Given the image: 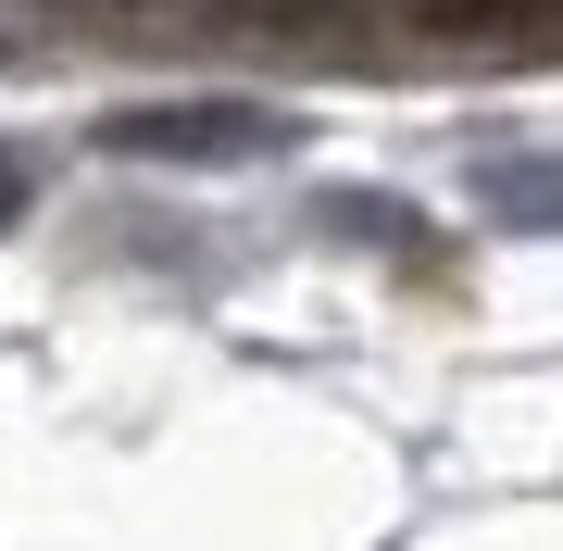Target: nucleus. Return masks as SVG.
<instances>
[{"mask_svg": "<svg viewBox=\"0 0 563 551\" xmlns=\"http://www.w3.org/2000/svg\"><path fill=\"white\" fill-rule=\"evenodd\" d=\"M426 25H451V38H514V25H551L563 0H413Z\"/></svg>", "mask_w": 563, "mask_h": 551, "instance_id": "nucleus-3", "label": "nucleus"}, {"mask_svg": "<svg viewBox=\"0 0 563 551\" xmlns=\"http://www.w3.org/2000/svg\"><path fill=\"white\" fill-rule=\"evenodd\" d=\"M13 213H25V164L0 151V225H13Z\"/></svg>", "mask_w": 563, "mask_h": 551, "instance_id": "nucleus-5", "label": "nucleus"}, {"mask_svg": "<svg viewBox=\"0 0 563 551\" xmlns=\"http://www.w3.org/2000/svg\"><path fill=\"white\" fill-rule=\"evenodd\" d=\"M476 201L514 225H563V151H526V164H476Z\"/></svg>", "mask_w": 563, "mask_h": 551, "instance_id": "nucleus-2", "label": "nucleus"}, {"mask_svg": "<svg viewBox=\"0 0 563 551\" xmlns=\"http://www.w3.org/2000/svg\"><path fill=\"white\" fill-rule=\"evenodd\" d=\"M125 164H225V151H288V113L263 101H163V113H113Z\"/></svg>", "mask_w": 563, "mask_h": 551, "instance_id": "nucleus-1", "label": "nucleus"}, {"mask_svg": "<svg viewBox=\"0 0 563 551\" xmlns=\"http://www.w3.org/2000/svg\"><path fill=\"white\" fill-rule=\"evenodd\" d=\"M225 13H251V25H313V13H351V0H225Z\"/></svg>", "mask_w": 563, "mask_h": 551, "instance_id": "nucleus-4", "label": "nucleus"}]
</instances>
